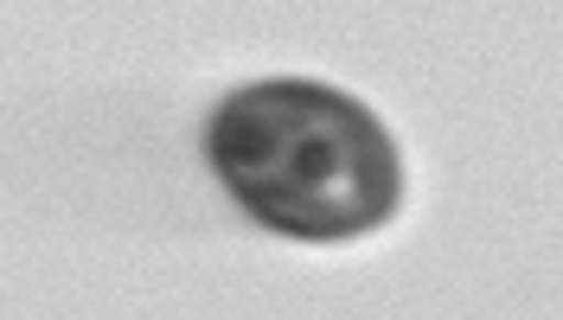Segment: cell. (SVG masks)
<instances>
[{"instance_id":"6da1fadb","label":"cell","mask_w":563,"mask_h":320,"mask_svg":"<svg viewBox=\"0 0 563 320\" xmlns=\"http://www.w3.org/2000/svg\"><path fill=\"white\" fill-rule=\"evenodd\" d=\"M206 154L244 212L288 238L333 244L397 212V147L385 122L327 84L269 77L211 115Z\"/></svg>"}]
</instances>
